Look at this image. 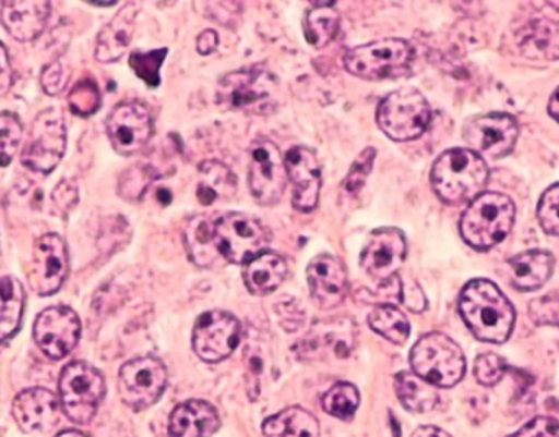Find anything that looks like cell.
<instances>
[{
  "label": "cell",
  "mask_w": 559,
  "mask_h": 437,
  "mask_svg": "<svg viewBox=\"0 0 559 437\" xmlns=\"http://www.w3.org/2000/svg\"><path fill=\"white\" fill-rule=\"evenodd\" d=\"M371 330L386 338L393 344H404L409 338L411 325L406 315L390 304L377 305L368 315Z\"/></svg>",
  "instance_id": "obj_34"
},
{
  "label": "cell",
  "mask_w": 559,
  "mask_h": 437,
  "mask_svg": "<svg viewBox=\"0 0 559 437\" xmlns=\"http://www.w3.org/2000/svg\"><path fill=\"white\" fill-rule=\"evenodd\" d=\"M219 45V36L215 29H205L197 38V51L202 56H210L216 51Z\"/></svg>",
  "instance_id": "obj_48"
},
{
  "label": "cell",
  "mask_w": 559,
  "mask_h": 437,
  "mask_svg": "<svg viewBox=\"0 0 559 437\" xmlns=\"http://www.w3.org/2000/svg\"><path fill=\"white\" fill-rule=\"evenodd\" d=\"M508 373V364L495 353L481 354L475 361V377L481 386L495 387Z\"/></svg>",
  "instance_id": "obj_40"
},
{
  "label": "cell",
  "mask_w": 559,
  "mask_h": 437,
  "mask_svg": "<svg viewBox=\"0 0 559 437\" xmlns=\"http://www.w3.org/2000/svg\"><path fill=\"white\" fill-rule=\"evenodd\" d=\"M61 402L51 390L33 387L13 400L12 416L22 432L36 433L49 428L59 420Z\"/></svg>",
  "instance_id": "obj_22"
},
{
  "label": "cell",
  "mask_w": 559,
  "mask_h": 437,
  "mask_svg": "<svg viewBox=\"0 0 559 437\" xmlns=\"http://www.w3.org/2000/svg\"><path fill=\"white\" fill-rule=\"evenodd\" d=\"M271 75L261 68L242 69L223 77L218 87L219 104L231 110H248L271 95Z\"/></svg>",
  "instance_id": "obj_21"
},
{
  "label": "cell",
  "mask_w": 559,
  "mask_h": 437,
  "mask_svg": "<svg viewBox=\"0 0 559 437\" xmlns=\"http://www.w3.org/2000/svg\"><path fill=\"white\" fill-rule=\"evenodd\" d=\"M288 179L295 185L293 206L298 211H314L321 192V166L318 157L305 146H296L285 154Z\"/></svg>",
  "instance_id": "obj_18"
},
{
  "label": "cell",
  "mask_w": 559,
  "mask_h": 437,
  "mask_svg": "<svg viewBox=\"0 0 559 437\" xmlns=\"http://www.w3.org/2000/svg\"><path fill=\"white\" fill-rule=\"evenodd\" d=\"M460 315L478 340L502 344L515 325L514 305L489 279H473L460 295Z\"/></svg>",
  "instance_id": "obj_1"
},
{
  "label": "cell",
  "mask_w": 559,
  "mask_h": 437,
  "mask_svg": "<svg viewBox=\"0 0 559 437\" xmlns=\"http://www.w3.org/2000/svg\"><path fill=\"white\" fill-rule=\"evenodd\" d=\"M64 118L56 108L41 111L33 121L22 150V163L32 172L48 175L61 162L66 150Z\"/></svg>",
  "instance_id": "obj_9"
},
{
  "label": "cell",
  "mask_w": 559,
  "mask_h": 437,
  "mask_svg": "<svg viewBox=\"0 0 559 437\" xmlns=\"http://www.w3.org/2000/svg\"><path fill=\"white\" fill-rule=\"evenodd\" d=\"M374 157H377V150H374L373 147H367V149L357 157L354 166H352L350 172L345 177L344 192H342L345 196H355L360 193L365 182H367L368 175H370L371 170H373Z\"/></svg>",
  "instance_id": "obj_39"
},
{
  "label": "cell",
  "mask_w": 559,
  "mask_h": 437,
  "mask_svg": "<svg viewBox=\"0 0 559 437\" xmlns=\"http://www.w3.org/2000/svg\"><path fill=\"white\" fill-rule=\"evenodd\" d=\"M262 432L265 437H316L319 435V422L308 410L289 406L265 420Z\"/></svg>",
  "instance_id": "obj_32"
},
{
  "label": "cell",
  "mask_w": 559,
  "mask_h": 437,
  "mask_svg": "<svg viewBox=\"0 0 559 437\" xmlns=\"http://www.w3.org/2000/svg\"><path fill=\"white\" fill-rule=\"evenodd\" d=\"M218 412L205 400L180 403L170 415V437H212L218 432Z\"/></svg>",
  "instance_id": "obj_24"
},
{
  "label": "cell",
  "mask_w": 559,
  "mask_h": 437,
  "mask_svg": "<svg viewBox=\"0 0 559 437\" xmlns=\"http://www.w3.org/2000/svg\"><path fill=\"white\" fill-rule=\"evenodd\" d=\"M69 275V253L58 233H45L33 245L29 284L41 298L56 294Z\"/></svg>",
  "instance_id": "obj_13"
},
{
  "label": "cell",
  "mask_w": 559,
  "mask_h": 437,
  "mask_svg": "<svg viewBox=\"0 0 559 437\" xmlns=\"http://www.w3.org/2000/svg\"><path fill=\"white\" fill-rule=\"evenodd\" d=\"M312 301L321 308H334L344 302L348 292L347 269L341 259L321 255L306 269Z\"/></svg>",
  "instance_id": "obj_20"
},
{
  "label": "cell",
  "mask_w": 559,
  "mask_h": 437,
  "mask_svg": "<svg viewBox=\"0 0 559 437\" xmlns=\"http://www.w3.org/2000/svg\"><path fill=\"white\" fill-rule=\"evenodd\" d=\"M463 137L473 149L485 153L492 159H502L518 144L519 124L508 113L483 114L466 123Z\"/></svg>",
  "instance_id": "obj_17"
},
{
  "label": "cell",
  "mask_w": 559,
  "mask_h": 437,
  "mask_svg": "<svg viewBox=\"0 0 559 437\" xmlns=\"http://www.w3.org/2000/svg\"><path fill=\"white\" fill-rule=\"evenodd\" d=\"M400 299L409 311L423 312L427 307L426 294L413 279L400 282Z\"/></svg>",
  "instance_id": "obj_46"
},
{
  "label": "cell",
  "mask_w": 559,
  "mask_h": 437,
  "mask_svg": "<svg viewBox=\"0 0 559 437\" xmlns=\"http://www.w3.org/2000/svg\"><path fill=\"white\" fill-rule=\"evenodd\" d=\"M138 7L134 3H127L114 16L110 23L98 33L97 48H95V58L98 62H117L123 58L133 39L134 25H136Z\"/></svg>",
  "instance_id": "obj_25"
},
{
  "label": "cell",
  "mask_w": 559,
  "mask_h": 437,
  "mask_svg": "<svg viewBox=\"0 0 559 437\" xmlns=\"http://www.w3.org/2000/svg\"><path fill=\"white\" fill-rule=\"evenodd\" d=\"M56 437H88V436L82 435V433H79V432H64V433H59V435Z\"/></svg>",
  "instance_id": "obj_51"
},
{
  "label": "cell",
  "mask_w": 559,
  "mask_h": 437,
  "mask_svg": "<svg viewBox=\"0 0 559 437\" xmlns=\"http://www.w3.org/2000/svg\"><path fill=\"white\" fill-rule=\"evenodd\" d=\"M407 255L406 236L400 229L386 227L371 233L360 256L364 271L381 284L393 281Z\"/></svg>",
  "instance_id": "obj_16"
},
{
  "label": "cell",
  "mask_w": 559,
  "mask_h": 437,
  "mask_svg": "<svg viewBox=\"0 0 559 437\" xmlns=\"http://www.w3.org/2000/svg\"><path fill=\"white\" fill-rule=\"evenodd\" d=\"M100 90L92 78L79 81L68 95L69 110L79 117H91L100 108Z\"/></svg>",
  "instance_id": "obj_37"
},
{
  "label": "cell",
  "mask_w": 559,
  "mask_h": 437,
  "mask_svg": "<svg viewBox=\"0 0 559 437\" xmlns=\"http://www.w3.org/2000/svg\"><path fill=\"white\" fill-rule=\"evenodd\" d=\"M514 220V202L501 193L486 192L473 199L463 213L460 232L469 246L485 252L511 233Z\"/></svg>",
  "instance_id": "obj_3"
},
{
  "label": "cell",
  "mask_w": 559,
  "mask_h": 437,
  "mask_svg": "<svg viewBox=\"0 0 559 437\" xmlns=\"http://www.w3.org/2000/svg\"><path fill=\"white\" fill-rule=\"evenodd\" d=\"M509 278L518 291L532 292L544 288L554 275L555 258L545 250H528L508 262Z\"/></svg>",
  "instance_id": "obj_26"
},
{
  "label": "cell",
  "mask_w": 559,
  "mask_h": 437,
  "mask_svg": "<svg viewBox=\"0 0 559 437\" xmlns=\"http://www.w3.org/2000/svg\"><path fill=\"white\" fill-rule=\"evenodd\" d=\"M286 275H288V266H286L283 256L265 250L264 253L255 256L252 262L246 265V288L249 289L251 294L267 295L282 286Z\"/></svg>",
  "instance_id": "obj_27"
},
{
  "label": "cell",
  "mask_w": 559,
  "mask_h": 437,
  "mask_svg": "<svg viewBox=\"0 0 559 437\" xmlns=\"http://www.w3.org/2000/svg\"><path fill=\"white\" fill-rule=\"evenodd\" d=\"M548 113L559 123V87L551 95L550 101H548Z\"/></svg>",
  "instance_id": "obj_50"
},
{
  "label": "cell",
  "mask_w": 559,
  "mask_h": 437,
  "mask_svg": "<svg viewBox=\"0 0 559 437\" xmlns=\"http://www.w3.org/2000/svg\"><path fill=\"white\" fill-rule=\"evenodd\" d=\"M199 202L203 206H212L218 202L235 198L238 182L235 173L218 160H209L200 166Z\"/></svg>",
  "instance_id": "obj_28"
},
{
  "label": "cell",
  "mask_w": 559,
  "mask_h": 437,
  "mask_svg": "<svg viewBox=\"0 0 559 437\" xmlns=\"http://www.w3.org/2000/svg\"><path fill=\"white\" fill-rule=\"evenodd\" d=\"M215 220L212 216H197L189 220L183 232L190 259L202 268H210L219 258L215 242Z\"/></svg>",
  "instance_id": "obj_29"
},
{
  "label": "cell",
  "mask_w": 559,
  "mask_h": 437,
  "mask_svg": "<svg viewBox=\"0 0 559 437\" xmlns=\"http://www.w3.org/2000/svg\"><path fill=\"white\" fill-rule=\"evenodd\" d=\"M288 183L285 157L272 141H258L251 149L249 162V189L261 206H274L280 202Z\"/></svg>",
  "instance_id": "obj_12"
},
{
  "label": "cell",
  "mask_w": 559,
  "mask_h": 437,
  "mask_svg": "<svg viewBox=\"0 0 559 437\" xmlns=\"http://www.w3.org/2000/svg\"><path fill=\"white\" fill-rule=\"evenodd\" d=\"M241 331L235 315L223 311L206 312L193 328V351L205 363H222L239 347Z\"/></svg>",
  "instance_id": "obj_11"
},
{
  "label": "cell",
  "mask_w": 559,
  "mask_h": 437,
  "mask_svg": "<svg viewBox=\"0 0 559 437\" xmlns=\"http://www.w3.org/2000/svg\"><path fill=\"white\" fill-rule=\"evenodd\" d=\"M537 216L542 229L548 235L559 236V183L544 193L538 203Z\"/></svg>",
  "instance_id": "obj_41"
},
{
  "label": "cell",
  "mask_w": 559,
  "mask_h": 437,
  "mask_svg": "<svg viewBox=\"0 0 559 437\" xmlns=\"http://www.w3.org/2000/svg\"><path fill=\"white\" fill-rule=\"evenodd\" d=\"M272 233L261 220L241 213H228L215 220L219 256L233 265H248L267 250Z\"/></svg>",
  "instance_id": "obj_8"
},
{
  "label": "cell",
  "mask_w": 559,
  "mask_h": 437,
  "mask_svg": "<svg viewBox=\"0 0 559 437\" xmlns=\"http://www.w3.org/2000/svg\"><path fill=\"white\" fill-rule=\"evenodd\" d=\"M81 330L78 314L72 308L56 305L46 308L36 317L33 337L49 360L58 361L71 354L78 347Z\"/></svg>",
  "instance_id": "obj_15"
},
{
  "label": "cell",
  "mask_w": 559,
  "mask_h": 437,
  "mask_svg": "<svg viewBox=\"0 0 559 437\" xmlns=\"http://www.w3.org/2000/svg\"><path fill=\"white\" fill-rule=\"evenodd\" d=\"M167 48L153 51H134L130 56V65L138 77L143 78L151 88L159 87L160 68L166 61Z\"/></svg>",
  "instance_id": "obj_36"
},
{
  "label": "cell",
  "mask_w": 559,
  "mask_h": 437,
  "mask_svg": "<svg viewBox=\"0 0 559 437\" xmlns=\"http://www.w3.org/2000/svg\"><path fill=\"white\" fill-rule=\"evenodd\" d=\"M413 437H452L449 433L443 429L437 428V426H420L414 432Z\"/></svg>",
  "instance_id": "obj_49"
},
{
  "label": "cell",
  "mask_w": 559,
  "mask_h": 437,
  "mask_svg": "<svg viewBox=\"0 0 559 437\" xmlns=\"http://www.w3.org/2000/svg\"><path fill=\"white\" fill-rule=\"evenodd\" d=\"M414 61V48L400 38L378 39L355 46L344 56V68L364 81H388L406 75Z\"/></svg>",
  "instance_id": "obj_4"
},
{
  "label": "cell",
  "mask_w": 559,
  "mask_h": 437,
  "mask_svg": "<svg viewBox=\"0 0 559 437\" xmlns=\"http://www.w3.org/2000/svg\"><path fill=\"white\" fill-rule=\"evenodd\" d=\"M23 126L19 117L9 111L0 113V167L12 162L13 156L22 143Z\"/></svg>",
  "instance_id": "obj_38"
},
{
  "label": "cell",
  "mask_w": 559,
  "mask_h": 437,
  "mask_svg": "<svg viewBox=\"0 0 559 437\" xmlns=\"http://www.w3.org/2000/svg\"><path fill=\"white\" fill-rule=\"evenodd\" d=\"M509 437H559V422L550 416H538Z\"/></svg>",
  "instance_id": "obj_44"
},
{
  "label": "cell",
  "mask_w": 559,
  "mask_h": 437,
  "mask_svg": "<svg viewBox=\"0 0 559 437\" xmlns=\"http://www.w3.org/2000/svg\"><path fill=\"white\" fill-rule=\"evenodd\" d=\"M358 405H360V393L357 387L347 383L335 384L322 397L324 412L338 420H350L357 412Z\"/></svg>",
  "instance_id": "obj_35"
},
{
  "label": "cell",
  "mask_w": 559,
  "mask_h": 437,
  "mask_svg": "<svg viewBox=\"0 0 559 437\" xmlns=\"http://www.w3.org/2000/svg\"><path fill=\"white\" fill-rule=\"evenodd\" d=\"M92 5H97V7H111V5H115V2H91Z\"/></svg>",
  "instance_id": "obj_52"
},
{
  "label": "cell",
  "mask_w": 559,
  "mask_h": 437,
  "mask_svg": "<svg viewBox=\"0 0 559 437\" xmlns=\"http://www.w3.org/2000/svg\"><path fill=\"white\" fill-rule=\"evenodd\" d=\"M355 335L357 330L350 318L321 321L306 335L298 350L308 360L329 356L344 360L354 351Z\"/></svg>",
  "instance_id": "obj_19"
},
{
  "label": "cell",
  "mask_w": 559,
  "mask_h": 437,
  "mask_svg": "<svg viewBox=\"0 0 559 437\" xmlns=\"http://www.w3.org/2000/svg\"><path fill=\"white\" fill-rule=\"evenodd\" d=\"M341 15L334 3H314V9L306 13L305 36L312 48H324L337 35Z\"/></svg>",
  "instance_id": "obj_33"
},
{
  "label": "cell",
  "mask_w": 559,
  "mask_h": 437,
  "mask_svg": "<svg viewBox=\"0 0 559 437\" xmlns=\"http://www.w3.org/2000/svg\"><path fill=\"white\" fill-rule=\"evenodd\" d=\"M414 374L440 389L455 387L465 377L466 361L462 348L440 331L424 335L411 351Z\"/></svg>",
  "instance_id": "obj_5"
},
{
  "label": "cell",
  "mask_w": 559,
  "mask_h": 437,
  "mask_svg": "<svg viewBox=\"0 0 559 437\" xmlns=\"http://www.w3.org/2000/svg\"><path fill=\"white\" fill-rule=\"evenodd\" d=\"M104 397V376L91 364L74 361L62 369L59 379V402L62 412L75 425L91 423Z\"/></svg>",
  "instance_id": "obj_7"
},
{
  "label": "cell",
  "mask_w": 559,
  "mask_h": 437,
  "mask_svg": "<svg viewBox=\"0 0 559 437\" xmlns=\"http://www.w3.org/2000/svg\"><path fill=\"white\" fill-rule=\"evenodd\" d=\"M432 120L429 101L416 88H400L383 98L377 123L390 139L406 143L423 136Z\"/></svg>",
  "instance_id": "obj_6"
},
{
  "label": "cell",
  "mask_w": 559,
  "mask_h": 437,
  "mask_svg": "<svg viewBox=\"0 0 559 437\" xmlns=\"http://www.w3.org/2000/svg\"><path fill=\"white\" fill-rule=\"evenodd\" d=\"M107 134L120 156H134L153 139V114L138 101L118 105L107 118Z\"/></svg>",
  "instance_id": "obj_14"
},
{
  "label": "cell",
  "mask_w": 559,
  "mask_h": 437,
  "mask_svg": "<svg viewBox=\"0 0 559 437\" xmlns=\"http://www.w3.org/2000/svg\"><path fill=\"white\" fill-rule=\"evenodd\" d=\"M25 312V289L13 276L0 278V343L15 337Z\"/></svg>",
  "instance_id": "obj_31"
},
{
  "label": "cell",
  "mask_w": 559,
  "mask_h": 437,
  "mask_svg": "<svg viewBox=\"0 0 559 437\" xmlns=\"http://www.w3.org/2000/svg\"><path fill=\"white\" fill-rule=\"evenodd\" d=\"M39 82H41L43 90L51 95V97L61 94V92L64 90L66 82H68V75H66L61 62L55 61L46 65V68L43 69Z\"/></svg>",
  "instance_id": "obj_45"
},
{
  "label": "cell",
  "mask_w": 559,
  "mask_h": 437,
  "mask_svg": "<svg viewBox=\"0 0 559 437\" xmlns=\"http://www.w3.org/2000/svg\"><path fill=\"white\" fill-rule=\"evenodd\" d=\"M528 315L538 327L559 328V294L534 299L528 304Z\"/></svg>",
  "instance_id": "obj_42"
},
{
  "label": "cell",
  "mask_w": 559,
  "mask_h": 437,
  "mask_svg": "<svg viewBox=\"0 0 559 437\" xmlns=\"http://www.w3.org/2000/svg\"><path fill=\"white\" fill-rule=\"evenodd\" d=\"M394 390L401 405L413 413H429L437 409L440 393L436 386L414 373H400L394 379Z\"/></svg>",
  "instance_id": "obj_30"
},
{
  "label": "cell",
  "mask_w": 559,
  "mask_h": 437,
  "mask_svg": "<svg viewBox=\"0 0 559 437\" xmlns=\"http://www.w3.org/2000/svg\"><path fill=\"white\" fill-rule=\"evenodd\" d=\"M489 169L472 149H450L433 163L430 172L433 192L447 205L472 203L485 193Z\"/></svg>",
  "instance_id": "obj_2"
},
{
  "label": "cell",
  "mask_w": 559,
  "mask_h": 437,
  "mask_svg": "<svg viewBox=\"0 0 559 437\" xmlns=\"http://www.w3.org/2000/svg\"><path fill=\"white\" fill-rule=\"evenodd\" d=\"M52 205L59 215L68 216L79 203V190L71 180H62L51 193Z\"/></svg>",
  "instance_id": "obj_43"
},
{
  "label": "cell",
  "mask_w": 559,
  "mask_h": 437,
  "mask_svg": "<svg viewBox=\"0 0 559 437\" xmlns=\"http://www.w3.org/2000/svg\"><path fill=\"white\" fill-rule=\"evenodd\" d=\"M51 3L45 0H12L3 2L0 9V20L3 28L16 39V41H33L41 35L46 28Z\"/></svg>",
  "instance_id": "obj_23"
},
{
  "label": "cell",
  "mask_w": 559,
  "mask_h": 437,
  "mask_svg": "<svg viewBox=\"0 0 559 437\" xmlns=\"http://www.w3.org/2000/svg\"><path fill=\"white\" fill-rule=\"evenodd\" d=\"M13 85V69L5 46L0 43V97L9 94Z\"/></svg>",
  "instance_id": "obj_47"
},
{
  "label": "cell",
  "mask_w": 559,
  "mask_h": 437,
  "mask_svg": "<svg viewBox=\"0 0 559 437\" xmlns=\"http://www.w3.org/2000/svg\"><path fill=\"white\" fill-rule=\"evenodd\" d=\"M166 386V366L151 356L138 357L124 364L118 377L121 400L136 412L153 406L163 397Z\"/></svg>",
  "instance_id": "obj_10"
}]
</instances>
